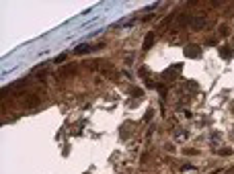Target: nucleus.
<instances>
[{"label": "nucleus", "instance_id": "1", "mask_svg": "<svg viewBox=\"0 0 234 174\" xmlns=\"http://www.w3.org/2000/svg\"><path fill=\"white\" fill-rule=\"evenodd\" d=\"M41 102V98L37 96V94H27V96H23V101H21V105L25 109H33V107H37Z\"/></svg>", "mask_w": 234, "mask_h": 174}, {"label": "nucleus", "instance_id": "2", "mask_svg": "<svg viewBox=\"0 0 234 174\" xmlns=\"http://www.w3.org/2000/svg\"><path fill=\"white\" fill-rule=\"evenodd\" d=\"M181 70H183V66H181V64H175L172 68H168V70L162 72V80H175V76H177Z\"/></svg>", "mask_w": 234, "mask_h": 174}, {"label": "nucleus", "instance_id": "3", "mask_svg": "<svg viewBox=\"0 0 234 174\" xmlns=\"http://www.w3.org/2000/svg\"><path fill=\"white\" fill-rule=\"evenodd\" d=\"M185 55H187V57H191V60H197V57L201 55L199 45H187L185 47Z\"/></svg>", "mask_w": 234, "mask_h": 174}, {"label": "nucleus", "instance_id": "4", "mask_svg": "<svg viewBox=\"0 0 234 174\" xmlns=\"http://www.w3.org/2000/svg\"><path fill=\"white\" fill-rule=\"evenodd\" d=\"M154 41H156V33H148L144 37V43H142V49H144V51H148V49H150L152 45H154Z\"/></svg>", "mask_w": 234, "mask_h": 174}, {"label": "nucleus", "instance_id": "5", "mask_svg": "<svg viewBox=\"0 0 234 174\" xmlns=\"http://www.w3.org/2000/svg\"><path fill=\"white\" fill-rule=\"evenodd\" d=\"M203 25H206V17H195V19L191 20V27L193 29H201Z\"/></svg>", "mask_w": 234, "mask_h": 174}, {"label": "nucleus", "instance_id": "6", "mask_svg": "<svg viewBox=\"0 0 234 174\" xmlns=\"http://www.w3.org/2000/svg\"><path fill=\"white\" fill-rule=\"evenodd\" d=\"M74 72H76V68L72 66V64H68V66H66V68H62V70H60L58 74H60V76L64 78V76H70V74H74Z\"/></svg>", "mask_w": 234, "mask_h": 174}, {"label": "nucleus", "instance_id": "7", "mask_svg": "<svg viewBox=\"0 0 234 174\" xmlns=\"http://www.w3.org/2000/svg\"><path fill=\"white\" fill-rule=\"evenodd\" d=\"M89 51H90V45H86V43H82V45H78L74 49L76 55H84V54H89Z\"/></svg>", "mask_w": 234, "mask_h": 174}, {"label": "nucleus", "instance_id": "8", "mask_svg": "<svg viewBox=\"0 0 234 174\" xmlns=\"http://www.w3.org/2000/svg\"><path fill=\"white\" fill-rule=\"evenodd\" d=\"M220 55H222V57H226V60H230V57H232V49H230L228 45L220 47Z\"/></svg>", "mask_w": 234, "mask_h": 174}, {"label": "nucleus", "instance_id": "9", "mask_svg": "<svg viewBox=\"0 0 234 174\" xmlns=\"http://www.w3.org/2000/svg\"><path fill=\"white\" fill-rule=\"evenodd\" d=\"M193 20V17H189V14H179V19H177V23H179V25H187V23H191Z\"/></svg>", "mask_w": 234, "mask_h": 174}, {"label": "nucleus", "instance_id": "10", "mask_svg": "<svg viewBox=\"0 0 234 174\" xmlns=\"http://www.w3.org/2000/svg\"><path fill=\"white\" fill-rule=\"evenodd\" d=\"M131 94H134V96H142L144 90H142V88H131Z\"/></svg>", "mask_w": 234, "mask_h": 174}, {"label": "nucleus", "instance_id": "11", "mask_svg": "<svg viewBox=\"0 0 234 174\" xmlns=\"http://www.w3.org/2000/svg\"><path fill=\"white\" fill-rule=\"evenodd\" d=\"M64 60H66V55H60V57H55V64H62Z\"/></svg>", "mask_w": 234, "mask_h": 174}]
</instances>
